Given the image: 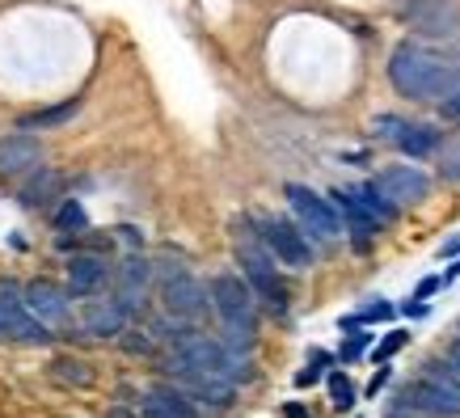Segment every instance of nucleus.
Instances as JSON below:
<instances>
[{"label":"nucleus","mask_w":460,"mask_h":418,"mask_svg":"<svg viewBox=\"0 0 460 418\" xmlns=\"http://www.w3.org/2000/svg\"><path fill=\"white\" fill-rule=\"evenodd\" d=\"M237 262H241V271H245V279H250L253 296H258L270 313H288V288H283L279 271H275L279 258L270 250H262L253 237H241L237 241Z\"/></svg>","instance_id":"obj_3"},{"label":"nucleus","mask_w":460,"mask_h":418,"mask_svg":"<svg viewBox=\"0 0 460 418\" xmlns=\"http://www.w3.org/2000/svg\"><path fill=\"white\" fill-rule=\"evenodd\" d=\"M422 377H431V380H439L444 389H456L460 393V363H452L447 355H439V360H427Z\"/></svg>","instance_id":"obj_22"},{"label":"nucleus","mask_w":460,"mask_h":418,"mask_svg":"<svg viewBox=\"0 0 460 418\" xmlns=\"http://www.w3.org/2000/svg\"><path fill=\"white\" fill-rule=\"evenodd\" d=\"M262 245L283 266H292V271H308L313 266V245H308V237L292 220H262Z\"/></svg>","instance_id":"obj_8"},{"label":"nucleus","mask_w":460,"mask_h":418,"mask_svg":"<svg viewBox=\"0 0 460 418\" xmlns=\"http://www.w3.org/2000/svg\"><path fill=\"white\" fill-rule=\"evenodd\" d=\"M389 317H393L389 300H367V305H359L350 317H342V330H350V325H367V321H389Z\"/></svg>","instance_id":"obj_23"},{"label":"nucleus","mask_w":460,"mask_h":418,"mask_svg":"<svg viewBox=\"0 0 460 418\" xmlns=\"http://www.w3.org/2000/svg\"><path fill=\"white\" fill-rule=\"evenodd\" d=\"M367 347H372V334H363L359 325H350V334H347V342H342V351H338V355H342V363H355Z\"/></svg>","instance_id":"obj_26"},{"label":"nucleus","mask_w":460,"mask_h":418,"mask_svg":"<svg viewBox=\"0 0 460 418\" xmlns=\"http://www.w3.org/2000/svg\"><path fill=\"white\" fill-rule=\"evenodd\" d=\"M389 81L402 98L444 102L460 89V56L435 51L427 42H397L389 56Z\"/></svg>","instance_id":"obj_1"},{"label":"nucleus","mask_w":460,"mask_h":418,"mask_svg":"<svg viewBox=\"0 0 460 418\" xmlns=\"http://www.w3.org/2000/svg\"><path fill=\"white\" fill-rule=\"evenodd\" d=\"M59 191H64V178H59L51 165H39L30 173L26 186H22V203H26V208H47L51 199H59Z\"/></svg>","instance_id":"obj_17"},{"label":"nucleus","mask_w":460,"mask_h":418,"mask_svg":"<svg viewBox=\"0 0 460 418\" xmlns=\"http://www.w3.org/2000/svg\"><path fill=\"white\" fill-rule=\"evenodd\" d=\"M355 380L347 377V372H330V405H334L338 414H347L350 405H355Z\"/></svg>","instance_id":"obj_21"},{"label":"nucleus","mask_w":460,"mask_h":418,"mask_svg":"<svg viewBox=\"0 0 460 418\" xmlns=\"http://www.w3.org/2000/svg\"><path fill=\"white\" fill-rule=\"evenodd\" d=\"M405 342H410V330H389V334L380 338V347L372 351V360H376V363H389L393 355L405 347Z\"/></svg>","instance_id":"obj_25"},{"label":"nucleus","mask_w":460,"mask_h":418,"mask_svg":"<svg viewBox=\"0 0 460 418\" xmlns=\"http://www.w3.org/2000/svg\"><path fill=\"white\" fill-rule=\"evenodd\" d=\"M0 338H9V342H26V347H42V342H51V325L30 313L26 288H17L13 279H0Z\"/></svg>","instance_id":"obj_4"},{"label":"nucleus","mask_w":460,"mask_h":418,"mask_svg":"<svg viewBox=\"0 0 460 418\" xmlns=\"http://www.w3.org/2000/svg\"><path fill=\"white\" fill-rule=\"evenodd\" d=\"M376 131L385 139H393V144H397L405 156H414V161H422V156H431L435 148H439V131H435V127L405 123V119H397V114H380Z\"/></svg>","instance_id":"obj_9"},{"label":"nucleus","mask_w":460,"mask_h":418,"mask_svg":"<svg viewBox=\"0 0 460 418\" xmlns=\"http://www.w3.org/2000/svg\"><path fill=\"white\" fill-rule=\"evenodd\" d=\"M405 317H427V305H422L419 296H414V300L405 305Z\"/></svg>","instance_id":"obj_37"},{"label":"nucleus","mask_w":460,"mask_h":418,"mask_svg":"<svg viewBox=\"0 0 460 418\" xmlns=\"http://www.w3.org/2000/svg\"><path fill=\"white\" fill-rule=\"evenodd\" d=\"M42 165V144L30 131L0 139V178H26Z\"/></svg>","instance_id":"obj_11"},{"label":"nucleus","mask_w":460,"mask_h":418,"mask_svg":"<svg viewBox=\"0 0 460 418\" xmlns=\"http://www.w3.org/2000/svg\"><path fill=\"white\" fill-rule=\"evenodd\" d=\"M140 414H144V418H181L178 410H169V405L161 402V397H156L153 389L144 393V402H140Z\"/></svg>","instance_id":"obj_29"},{"label":"nucleus","mask_w":460,"mask_h":418,"mask_svg":"<svg viewBox=\"0 0 460 418\" xmlns=\"http://www.w3.org/2000/svg\"><path fill=\"white\" fill-rule=\"evenodd\" d=\"M283 418H313V414H308L300 402H288V405H283Z\"/></svg>","instance_id":"obj_36"},{"label":"nucleus","mask_w":460,"mask_h":418,"mask_svg":"<svg viewBox=\"0 0 460 418\" xmlns=\"http://www.w3.org/2000/svg\"><path fill=\"white\" fill-rule=\"evenodd\" d=\"M439 288H444V279H422V283H419V292H414V296H419V300H427V296H435V292H439Z\"/></svg>","instance_id":"obj_33"},{"label":"nucleus","mask_w":460,"mask_h":418,"mask_svg":"<svg viewBox=\"0 0 460 418\" xmlns=\"http://www.w3.org/2000/svg\"><path fill=\"white\" fill-rule=\"evenodd\" d=\"M208 292H211V308H216L224 321V342L237 351V355L250 351L253 325H258V296H253L250 279L224 271V275H216L208 283Z\"/></svg>","instance_id":"obj_2"},{"label":"nucleus","mask_w":460,"mask_h":418,"mask_svg":"<svg viewBox=\"0 0 460 418\" xmlns=\"http://www.w3.org/2000/svg\"><path fill=\"white\" fill-rule=\"evenodd\" d=\"M325 363H330V355H325V351H313V355H308V368H305V372H296V385H300V389L317 385V380H321V368H325Z\"/></svg>","instance_id":"obj_27"},{"label":"nucleus","mask_w":460,"mask_h":418,"mask_svg":"<svg viewBox=\"0 0 460 418\" xmlns=\"http://www.w3.org/2000/svg\"><path fill=\"white\" fill-rule=\"evenodd\" d=\"M439 279H444V283H456V279H460V258H456V262H452V266H447V271H444V275H439Z\"/></svg>","instance_id":"obj_38"},{"label":"nucleus","mask_w":460,"mask_h":418,"mask_svg":"<svg viewBox=\"0 0 460 418\" xmlns=\"http://www.w3.org/2000/svg\"><path fill=\"white\" fill-rule=\"evenodd\" d=\"M161 305H165L169 317L199 321L211 308V292L203 288V283H199L195 275H186V271L178 266V271L165 279V288H161Z\"/></svg>","instance_id":"obj_7"},{"label":"nucleus","mask_w":460,"mask_h":418,"mask_svg":"<svg viewBox=\"0 0 460 418\" xmlns=\"http://www.w3.org/2000/svg\"><path fill=\"white\" fill-rule=\"evenodd\" d=\"M330 203H334L338 216L347 220V228L355 233V241H359V245H367V241L376 237L380 220H376V216H372L367 208H363V199L355 195V191H330Z\"/></svg>","instance_id":"obj_15"},{"label":"nucleus","mask_w":460,"mask_h":418,"mask_svg":"<svg viewBox=\"0 0 460 418\" xmlns=\"http://www.w3.org/2000/svg\"><path fill=\"white\" fill-rule=\"evenodd\" d=\"M76 111H81V102L72 98V102H59V106H47V111H34V114H22L17 119V131H47V127H64L76 119Z\"/></svg>","instance_id":"obj_18"},{"label":"nucleus","mask_w":460,"mask_h":418,"mask_svg":"<svg viewBox=\"0 0 460 418\" xmlns=\"http://www.w3.org/2000/svg\"><path fill=\"white\" fill-rule=\"evenodd\" d=\"M106 266L111 262H106L102 253H72L68 258V292L72 296H93L102 283H106V275H111Z\"/></svg>","instance_id":"obj_16"},{"label":"nucleus","mask_w":460,"mask_h":418,"mask_svg":"<svg viewBox=\"0 0 460 418\" xmlns=\"http://www.w3.org/2000/svg\"><path fill=\"white\" fill-rule=\"evenodd\" d=\"M456 253H460V233H456V237H447L444 245H439V258H456Z\"/></svg>","instance_id":"obj_34"},{"label":"nucleus","mask_w":460,"mask_h":418,"mask_svg":"<svg viewBox=\"0 0 460 418\" xmlns=\"http://www.w3.org/2000/svg\"><path fill=\"white\" fill-rule=\"evenodd\" d=\"M405 410H419V414H435V418H460V393L444 389L431 377H419L410 380L402 397H397V414H405Z\"/></svg>","instance_id":"obj_6"},{"label":"nucleus","mask_w":460,"mask_h":418,"mask_svg":"<svg viewBox=\"0 0 460 418\" xmlns=\"http://www.w3.org/2000/svg\"><path fill=\"white\" fill-rule=\"evenodd\" d=\"M439 114H444V119H460V89L452 93V98L439 102Z\"/></svg>","instance_id":"obj_32"},{"label":"nucleus","mask_w":460,"mask_h":418,"mask_svg":"<svg viewBox=\"0 0 460 418\" xmlns=\"http://www.w3.org/2000/svg\"><path fill=\"white\" fill-rule=\"evenodd\" d=\"M376 186L397 208H414V203H422V199L431 195V178H427L419 165H389L376 178Z\"/></svg>","instance_id":"obj_10"},{"label":"nucleus","mask_w":460,"mask_h":418,"mask_svg":"<svg viewBox=\"0 0 460 418\" xmlns=\"http://www.w3.org/2000/svg\"><path fill=\"white\" fill-rule=\"evenodd\" d=\"M127 330V305L114 300H84L81 305V334L89 338H119Z\"/></svg>","instance_id":"obj_12"},{"label":"nucleus","mask_w":460,"mask_h":418,"mask_svg":"<svg viewBox=\"0 0 460 418\" xmlns=\"http://www.w3.org/2000/svg\"><path fill=\"white\" fill-rule=\"evenodd\" d=\"M119 233H123V241H127V245H144V233H140V228H131V224H123Z\"/></svg>","instance_id":"obj_35"},{"label":"nucleus","mask_w":460,"mask_h":418,"mask_svg":"<svg viewBox=\"0 0 460 418\" xmlns=\"http://www.w3.org/2000/svg\"><path fill=\"white\" fill-rule=\"evenodd\" d=\"M439 173L452 182H460V136H452V144L444 148V165H439Z\"/></svg>","instance_id":"obj_30"},{"label":"nucleus","mask_w":460,"mask_h":418,"mask_svg":"<svg viewBox=\"0 0 460 418\" xmlns=\"http://www.w3.org/2000/svg\"><path fill=\"white\" fill-rule=\"evenodd\" d=\"M393 418H410V414H393Z\"/></svg>","instance_id":"obj_40"},{"label":"nucleus","mask_w":460,"mask_h":418,"mask_svg":"<svg viewBox=\"0 0 460 418\" xmlns=\"http://www.w3.org/2000/svg\"><path fill=\"white\" fill-rule=\"evenodd\" d=\"M51 372H56V380H64V385H76V389L93 385V368H89L84 360H72V355H56Z\"/></svg>","instance_id":"obj_20"},{"label":"nucleus","mask_w":460,"mask_h":418,"mask_svg":"<svg viewBox=\"0 0 460 418\" xmlns=\"http://www.w3.org/2000/svg\"><path fill=\"white\" fill-rule=\"evenodd\" d=\"M119 342H123L127 355H153V338L140 334V330H123V334H119Z\"/></svg>","instance_id":"obj_28"},{"label":"nucleus","mask_w":460,"mask_h":418,"mask_svg":"<svg viewBox=\"0 0 460 418\" xmlns=\"http://www.w3.org/2000/svg\"><path fill=\"white\" fill-rule=\"evenodd\" d=\"M283 195H288V203H292V211L300 216V224H305L313 237L321 241H334L338 233H342V220H338V208L330 203V199H321L317 191H308V186H300V182H288L283 186Z\"/></svg>","instance_id":"obj_5"},{"label":"nucleus","mask_w":460,"mask_h":418,"mask_svg":"<svg viewBox=\"0 0 460 418\" xmlns=\"http://www.w3.org/2000/svg\"><path fill=\"white\" fill-rule=\"evenodd\" d=\"M355 195H359V199H363V208L372 211V216H376V220H380V224H389V220H397V211H402V208H397V203H393V199H389V195H385V191H380L376 182H363V186H359V191H355Z\"/></svg>","instance_id":"obj_19"},{"label":"nucleus","mask_w":460,"mask_h":418,"mask_svg":"<svg viewBox=\"0 0 460 418\" xmlns=\"http://www.w3.org/2000/svg\"><path fill=\"white\" fill-rule=\"evenodd\" d=\"M84 224H89V216H84L81 199H64V203H59V211H56V228H59V233H81Z\"/></svg>","instance_id":"obj_24"},{"label":"nucleus","mask_w":460,"mask_h":418,"mask_svg":"<svg viewBox=\"0 0 460 418\" xmlns=\"http://www.w3.org/2000/svg\"><path fill=\"white\" fill-rule=\"evenodd\" d=\"M68 300H72V292H68V288H59L56 279H30V283H26L30 313H34V317H42L47 325L68 321Z\"/></svg>","instance_id":"obj_13"},{"label":"nucleus","mask_w":460,"mask_h":418,"mask_svg":"<svg viewBox=\"0 0 460 418\" xmlns=\"http://www.w3.org/2000/svg\"><path fill=\"white\" fill-rule=\"evenodd\" d=\"M389 380H393V368H385V363H380V372H376V377H372V385H367V397H376V393L385 389Z\"/></svg>","instance_id":"obj_31"},{"label":"nucleus","mask_w":460,"mask_h":418,"mask_svg":"<svg viewBox=\"0 0 460 418\" xmlns=\"http://www.w3.org/2000/svg\"><path fill=\"white\" fill-rule=\"evenodd\" d=\"M148 283H153V262H148V258H140V253H131V258L114 271V296L127 305V313L144 300Z\"/></svg>","instance_id":"obj_14"},{"label":"nucleus","mask_w":460,"mask_h":418,"mask_svg":"<svg viewBox=\"0 0 460 418\" xmlns=\"http://www.w3.org/2000/svg\"><path fill=\"white\" fill-rule=\"evenodd\" d=\"M444 355H447V360H452V363H460V338H456V342H452V347L444 351Z\"/></svg>","instance_id":"obj_39"}]
</instances>
